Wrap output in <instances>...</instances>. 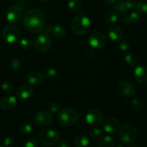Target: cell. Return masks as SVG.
Segmentation results:
<instances>
[{"label":"cell","instance_id":"obj_1","mask_svg":"<svg viewBox=\"0 0 147 147\" xmlns=\"http://www.w3.org/2000/svg\"><path fill=\"white\" fill-rule=\"evenodd\" d=\"M23 26L31 34H40L45 27L46 17L45 13L38 8L27 10L23 16Z\"/></svg>","mask_w":147,"mask_h":147},{"label":"cell","instance_id":"obj_2","mask_svg":"<svg viewBox=\"0 0 147 147\" xmlns=\"http://www.w3.org/2000/svg\"><path fill=\"white\" fill-rule=\"evenodd\" d=\"M91 28L90 20L84 14L76 16L72 20L71 30L73 34L77 36H83L88 33Z\"/></svg>","mask_w":147,"mask_h":147},{"label":"cell","instance_id":"obj_3","mask_svg":"<svg viewBox=\"0 0 147 147\" xmlns=\"http://www.w3.org/2000/svg\"><path fill=\"white\" fill-rule=\"evenodd\" d=\"M137 131L134 125L131 123H125L122 126L119 131V139L126 144L134 143L137 139Z\"/></svg>","mask_w":147,"mask_h":147},{"label":"cell","instance_id":"obj_4","mask_svg":"<svg viewBox=\"0 0 147 147\" xmlns=\"http://www.w3.org/2000/svg\"><path fill=\"white\" fill-rule=\"evenodd\" d=\"M79 115L73 109H64L58 115V121L63 126H71L76 124L78 120Z\"/></svg>","mask_w":147,"mask_h":147},{"label":"cell","instance_id":"obj_5","mask_svg":"<svg viewBox=\"0 0 147 147\" xmlns=\"http://www.w3.org/2000/svg\"><path fill=\"white\" fill-rule=\"evenodd\" d=\"M52 40L50 35L45 32L40 33L34 38V45L37 51L42 54H45L51 47Z\"/></svg>","mask_w":147,"mask_h":147},{"label":"cell","instance_id":"obj_6","mask_svg":"<svg viewBox=\"0 0 147 147\" xmlns=\"http://www.w3.org/2000/svg\"><path fill=\"white\" fill-rule=\"evenodd\" d=\"M59 138L60 135L57 131L53 129H46L40 133L39 141L43 146H51L58 142Z\"/></svg>","mask_w":147,"mask_h":147},{"label":"cell","instance_id":"obj_7","mask_svg":"<svg viewBox=\"0 0 147 147\" xmlns=\"http://www.w3.org/2000/svg\"><path fill=\"white\" fill-rule=\"evenodd\" d=\"M21 37L20 30L13 25L5 26L1 31V37L7 43L13 44L20 40Z\"/></svg>","mask_w":147,"mask_h":147},{"label":"cell","instance_id":"obj_8","mask_svg":"<svg viewBox=\"0 0 147 147\" xmlns=\"http://www.w3.org/2000/svg\"><path fill=\"white\" fill-rule=\"evenodd\" d=\"M88 42L93 48L99 50L103 48L106 46L107 43V38L101 32H95L90 34L88 39Z\"/></svg>","mask_w":147,"mask_h":147},{"label":"cell","instance_id":"obj_9","mask_svg":"<svg viewBox=\"0 0 147 147\" xmlns=\"http://www.w3.org/2000/svg\"><path fill=\"white\" fill-rule=\"evenodd\" d=\"M87 123L90 126L96 127L101 124L103 121V115L101 111L96 109L89 110L86 115Z\"/></svg>","mask_w":147,"mask_h":147},{"label":"cell","instance_id":"obj_10","mask_svg":"<svg viewBox=\"0 0 147 147\" xmlns=\"http://www.w3.org/2000/svg\"><path fill=\"white\" fill-rule=\"evenodd\" d=\"M53 121V116L47 111H40L35 114L34 117V124L39 127L47 126Z\"/></svg>","mask_w":147,"mask_h":147},{"label":"cell","instance_id":"obj_11","mask_svg":"<svg viewBox=\"0 0 147 147\" xmlns=\"http://www.w3.org/2000/svg\"><path fill=\"white\" fill-rule=\"evenodd\" d=\"M7 20L11 24L18 23L22 17V9L17 5L11 6L7 11Z\"/></svg>","mask_w":147,"mask_h":147},{"label":"cell","instance_id":"obj_12","mask_svg":"<svg viewBox=\"0 0 147 147\" xmlns=\"http://www.w3.org/2000/svg\"><path fill=\"white\" fill-rule=\"evenodd\" d=\"M120 128V123L115 118H109L103 121L102 130L108 134H116Z\"/></svg>","mask_w":147,"mask_h":147},{"label":"cell","instance_id":"obj_13","mask_svg":"<svg viewBox=\"0 0 147 147\" xmlns=\"http://www.w3.org/2000/svg\"><path fill=\"white\" fill-rule=\"evenodd\" d=\"M119 92L123 98H130L136 93V88L130 82L123 81L119 85Z\"/></svg>","mask_w":147,"mask_h":147},{"label":"cell","instance_id":"obj_14","mask_svg":"<svg viewBox=\"0 0 147 147\" xmlns=\"http://www.w3.org/2000/svg\"><path fill=\"white\" fill-rule=\"evenodd\" d=\"M27 83L32 86H40L44 82V75L39 71H32L26 76Z\"/></svg>","mask_w":147,"mask_h":147},{"label":"cell","instance_id":"obj_15","mask_svg":"<svg viewBox=\"0 0 147 147\" xmlns=\"http://www.w3.org/2000/svg\"><path fill=\"white\" fill-rule=\"evenodd\" d=\"M134 77L135 80L142 84L147 83V65H139L134 70Z\"/></svg>","mask_w":147,"mask_h":147},{"label":"cell","instance_id":"obj_16","mask_svg":"<svg viewBox=\"0 0 147 147\" xmlns=\"http://www.w3.org/2000/svg\"><path fill=\"white\" fill-rule=\"evenodd\" d=\"M34 93V89L30 85L24 84L18 87L16 91L17 96L20 99L26 100L31 97Z\"/></svg>","mask_w":147,"mask_h":147},{"label":"cell","instance_id":"obj_17","mask_svg":"<svg viewBox=\"0 0 147 147\" xmlns=\"http://www.w3.org/2000/svg\"><path fill=\"white\" fill-rule=\"evenodd\" d=\"M17 106V100L14 96H7L0 101V109L4 111H11Z\"/></svg>","mask_w":147,"mask_h":147},{"label":"cell","instance_id":"obj_18","mask_svg":"<svg viewBox=\"0 0 147 147\" xmlns=\"http://www.w3.org/2000/svg\"><path fill=\"white\" fill-rule=\"evenodd\" d=\"M108 34H109V37L111 40L115 42H119L123 37V32L120 26L113 25L109 27V30H108Z\"/></svg>","mask_w":147,"mask_h":147},{"label":"cell","instance_id":"obj_19","mask_svg":"<svg viewBox=\"0 0 147 147\" xmlns=\"http://www.w3.org/2000/svg\"><path fill=\"white\" fill-rule=\"evenodd\" d=\"M97 144L100 147H113L116 144V140L111 136H105L98 139Z\"/></svg>","mask_w":147,"mask_h":147},{"label":"cell","instance_id":"obj_20","mask_svg":"<svg viewBox=\"0 0 147 147\" xmlns=\"http://www.w3.org/2000/svg\"><path fill=\"white\" fill-rule=\"evenodd\" d=\"M89 144V139L84 134L78 135L74 139V144L76 147H88Z\"/></svg>","mask_w":147,"mask_h":147},{"label":"cell","instance_id":"obj_21","mask_svg":"<svg viewBox=\"0 0 147 147\" xmlns=\"http://www.w3.org/2000/svg\"><path fill=\"white\" fill-rule=\"evenodd\" d=\"M52 33H53L55 37L58 39H60L63 38V37H64L65 36L66 31L65 29L62 25H60V24H56V25L53 27V32H52Z\"/></svg>","mask_w":147,"mask_h":147},{"label":"cell","instance_id":"obj_22","mask_svg":"<svg viewBox=\"0 0 147 147\" xmlns=\"http://www.w3.org/2000/svg\"><path fill=\"white\" fill-rule=\"evenodd\" d=\"M67 6L73 12L78 13L81 10L82 2L80 0H69Z\"/></svg>","mask_w":147,"mask_h":147},{"label":"cell","instance_id":"obj_23","mask_svg":"<svg viewBox=\"0 0 147 147\" xmlns=\"http://www.w3.org/2000/svg\"><path fill=\"white\" fill-rule=\"evenodd\" d=\"M118 20H119V16L116 11H109L104 16V21L106 24H114L117 22Z\"/></svg>","mask_w":147,"mask_h":147},{"label":"cell","instance_id":"obj_24","mask_svg":"<svg viewBox=\"0 0 147 147\" xmlns=\"http://www.w3.org/2000/svg\"><path fill=\"white\" fill-rule=\"evenodd\" d=\"M114 9L116 12H119L120 14H125L127 12V9L125 6L124 0H117L114 3Z\"/></svg>","mask_w":147,"mask_h":147},{"label":"cell","instance_id":"obj_25","mask_svg":"<svg viewBox=\"0 0 147 147\" xmlns=\"http://www.w3.org/2000/svg\"><path fill=\"white\" fill-rule=\"evenodd\" d=\"M33 131V126L29 122H24L20 126V131L22 134H29Z\"/></svg>","mask_w":147,"mask_h":147},{"label":"cell","instance_id":"obj_26","mask_svg":"<svg viewBox=\"0 0 147 147\" xmlns=\"http://www.w3.org/2000/svg\"><path fill=\"white\" fill-rule=\"evenodd\" d=\"M33 45L32 40L30 38H23L20 40V47L24 50H28L32 48Z\"/></svg>","mask_w":147,"mask_h":147},{"label":"cell","instance_id":"obj_27","mask_svg":"<svg viewBox=\"0 0 147 147\" xmlns=\"http://www.w3.org/2000/svg\"><path fill=\"white\" fill-rule=\"evenodd\" d=\"M125 62L131 67H134L137 63V57L134 53H129L124 57Z\"/></svg>","mask_w":147,"mask_h":147},{"label":"cell","instance_id":"obj_28","mask_svg":"<svg viewBox=\"0 0 147 147\" xmlns=\"http://www.w3.org/2000/svg\"><path fill=\"white\" fill-rule=\"evenodd\" d=\"M14 88V86L11 80H5L1 83V89L6 93H11Z\"/></svg>","mask_w":147,"mask_h":147},{"label":"cell","instance_id":"obj_29","mask_svg":"<svg viewBox=\"0 0 147 147\" xmlns=\"http://www.w3.org/2000/svg\"><path fill=\"white\" fill-rule=\"evenodd\" d=\"M136 9L137 11L142 14H147V1H139L136 3Z\"/></svg>","mask_w":147,"mask_h":147},{"label":"cell","instance_id":"obj_30","mask_svg":"<svg viewBox=\"0 0 147 147\" xmlns=\"http://www.w3.org/2000/svg\"><path fill=\"white\" fill-rule=\"evenodd\" d=\"M103 135V130L98 128H94L90 131V138L93 139H99L102 137Z\"/></svg>","mask_w":147,"mask_h":147},{"label":"cell","instance_id":"obj_31","mask_svg":"<svg viewBox=\"0 0 147 147\" xmlns=\"http://www.w3.org/2000/svg\"><path fill=\"white\" fill-rule=\"evenodd\" d=\"M131 105L132 109H134L135 111H142V109H143V103H142V100H140L139 99L135 98L134 99V100H132Z\"/></svg>","mask_w":147,"mask_h":147},{"label":"cell","instance_id":"obj_32","mask_svg":"<svg viewBox=\"0 0 147 147\" xmlns=\"http://www.w3.org/2000/svg\"><path fill=\"white\" fill-rule=\"evenodd\" d=\"M47 109L52 113H57L60 111V106L57 102L55 101H50L47 104Z\"/></svg>","mask_w":147,"mask_h":147},{"label":"cell","instance_id":"obj_33","mask_svg":"<svg viewBox=\"0 0 147 147\" xmlns=\"http://www.w3.org/2000/svg\"><path fill=\"white\" fill-rule=\"evenodd\" d=\"M57 72L56 70V69L53 68V67H50V68H47L45 70V76L48 79H54L57 76Z\"/></svg>","mask_w":147,"mask_h":147},{"label":"cell","instance_id":"obj_34","mask_svg":"<svg viewBox=\"0 0 147 147\" xmlns=\"http://www.w3.org/2000/svg\"><path fill=\"white\" fill-rule=\"evenodd\" d=\"M119 47L120 50L123 52H129L131 50V45L126 40H121L119 43Z\"/></svg>","mask_w":147,"mask_h":147},{"label":"cell","instance_id":"obj_35","mask_svg":"<svg viewBox=\"0 0 147 147\" xmlns=\"http://www.w3.org/2000/svg\"><path fill=\"white\" fill-rule=\"evenodd\" d=\"M24 147H38L39 142L35 138H30L24 142Z\"/></svg>","mask_w":147,"mask_h":147},{"label":"cell","instance_id":"obj_36","mask_svg":"<svg viewBox=\"0 0 147 147\" xmlns=\"http://www.w3.org/2000/svg\"><path fill=\"white\" fill-rule=\"evenodd\" d=\"M124 3L127 10H132L136 8V2L135 0H124Z\"/></svg>","mask_w":147,"mask_h":147},{"label":"cell","instance_id":"obj_37","mask_svg":"<svg viewBox=\"0 0 147 147\" xmlns=\"http://www.w3.org/2000/svg\"><path fill=\"white\" fill-rule=\"evenodd\" d=\"M85 58L87 61H92L95 58V52L93 50H88L85 53Z\"/></svg>","mask_w":147,"mask_h":147},{"label":"cell","instance_id":"obj_38","mask_svg":"<svg viewBox=\"0 0 147 147\" xmlns=\"http://www.w3.org/2000/svg\"><path fill=\"white\" fill-rule=\"evenodd\" d=\"M129 18H130L131 22V23H136L140 20V15L138 12L136 11H133L132 13H131L130 15L129 16Z\"/></svg>","mask_w":147,"mask_h":147},{"label":"cell","instance_id":"obj_39","mask_svg":"<svg viewBox=\"0 0 147 147\" xmlns=\"http://www.w3.org/2000/svg\"><path fill=\"white\" fill-rule=\"evenodd\" d=\"M20 65H21V63H20V60L17 58L13 59L12 61H11V66L14 70H19L20 67Z\"/></svg>","mask_w":147,"mask_h":147},{"label":"cell","instance_id":"obj_40","mask_svg":"<svg viewBox=\"0 0 147 147\" xmlns=\"http://www.w3.org/2000/svg\"><path fill=\"white\" fill-rule=\"evenodd\" d=\"M14 144V140L11 137H7L4 140V145L5 147H11Z\"/></svg>","mask_w":147,"mask_h":147},{"label":"cell","instance_id":"obj_41","mask_svg":"<svg viewBox=\"0 0 147 147\" xmlns=\"http://www.w3.org/2000/svg\"><path fill=\"white\" fill-rule=\"evenodd\" d=\"M57 147H70V144H69V143L63 140L60 141V142L57 144Z\"/></svg>","mask_w":147,"mask_h":147},{"label":"cell","instance_id":"obj_42","mask_svg":"<svg viewBox=\"0 0 147 147\" xmlns=\"http://www.w3.org/2000/svg\"><path fill=\"white\" fill-rule=\"evenodd\" d=\"M123 23L124 24H126V25H129V24H131V22L130 18H129V16H126V17H123Z\"/></svg>","mask_w":147,"mask_h":147},{"label":"cell","instance_id":"obj_43","mask_svg":"<svg viewBox=\"0 0 147 147\" xmlns=\"http://www.w3.org/2000/svg\"><path fill=\"white\" fill-rule=\"evenodd\" d=\"M103 2L106 5H112V4H114L117 0H102Z\"/></svg>","mask_w":147,"mask_h":147},{"label":"cell","instance_id":"obj_44","mask_svg":"<svg viewBox=\"0 0 147 147\" xmlns=\"http://www.w3.org/2000/svg\"><path fill=\"white\" fill-rule=\"evenodd\" d=\"M44 30H45V32L49 34L50 32H53V27H50V26H47V27H45Z\"/></svg>","mask_w":147,"mask_h":147},{"label":"cell","instance_id":"obj_45","mask_svg":"<svg viewBox=\"0 0 147 147\" xmlns=\"http://www.w3.org/2000/svg\"><path fill=\"white\" fill-rule=\"evenodd\" d=\"M129 147H139V146H134V145H132V146H129Z\"/></svg>","mask_w":147,"mask_h":147},{"label":"cell","instance_id":"obj_46","mask_svg":"<svg viewBox=\"0 0 147 147\" xmlns=\"http://www.w3.org/2000/svg\"><path fill=\"white\" fill-rule=\"evenodd\" d=\"M116 147H123V146H120V145H119V146H117Z\"/></svg>","mask_w":147,"mask_h":147},{"label":"cell","instance_id":"obj_47","mask_svg":"<svg viewBox=\"0 0 147 147\" xmlns=\"http://www.w3.org/2000/svg\"><path fill=\"white\" fill-rule=\"evenodd\" d=\"M0 147H5V146H3V145H1V144H0Z\"/></svg>","mask_w":147,"mask_h":147},{"label":"cell","instance_id":"obj_48","mask_svg":"<svg viewBox=\"0 0 147 147\" xmlns=\"http://www.w3.org/2000/svg\"><path fill=\"white\" fill-rule=\"evenodd\" d=\"M27 1H34V0H27Z\"/></svg>","mask_w":147,"mask_h":147},{"label":"cell","instance_id":"obj_49","mask_svg":"<svg viewBox=\"0 0 147 147\" xmlns=\"http://www.w3.org/2000/svg\"><path fill=\"white\" fill-rule=\"evenodd\" d=\"M98 147H100V146H98Z\"/></svg>","mask_w":147,"mask_h":147}]
</instances>
